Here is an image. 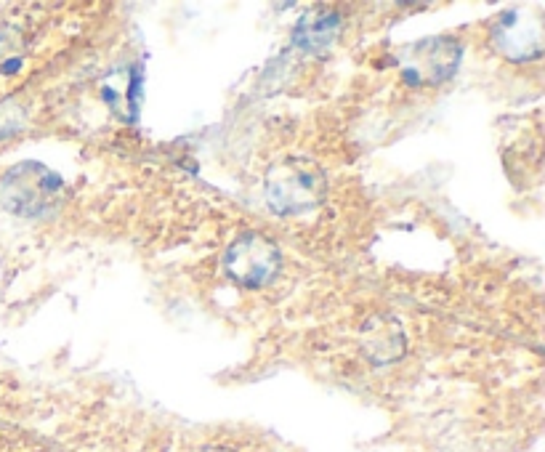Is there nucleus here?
<instances>
[{"mask_svg":"<svg viewBox=\"0 0 545 452\" xmlns=\"http://www.w3.org/2000/svg\"><path fill=\"white\" fill-rule=\"evenodd\" d=\"M64 184L51 168L40 163H22L0 181V205L24 219H40L62 203Z\"/></svg>","mask_w":545,"mask_h":452,"instance_id":"f257e3e1","label":"nucleus"},{"mask_svg":"<svg viewBox=\"0 0 545 452\" xmlns=\"http://www.w3.org/2000/svg\"><path fill=\"white\" fill-rule=\"evenodd\" d=\"M325 197V176L306 160H285L266 176V200L282 216L312 211Z\"/></svg>","mask_w":545,"mask_h":452,"instance_id":"f03ea898","label":"nucleus"},{"mask_svg":"<svg viewBox=\"0 0 545 452\" xmlns=\"http://www.w3.org/2000/svg\"><path fill=\"white\" fill-rule=\"evenodd\" d=\"M463 48L452 38H429L402 48L397 67L410 86H436L450 80L460 67Z\"/></svg>","mask_w":545,"mask_h":452,"instance_id":"7ed1b4c3","label":"nucleus"},{"mask_svg":"<svg viewBox=\"0 0 545 452\" xmlns=\"http://www.w3.org/2000/svg\"><path fill=\"white\" fill-rule=\"evenodd\" d=\"M224 266L226 274L242 288H264L280 274L282 256L277 242L258 232H245L229 245Z\"/></svg>","mask_w":545,"mask_h":452,"instance_id":"20e7f679","label":"nucleus"},{"mask_svg":"<svg viewBox=\"0 0 545 452\" xmlns=\"http://www.w3.org/2000/svg\"><path fill=\"white\" fill-rule=\"evenodd\" d=\"M492 40L500 54L511 62H532L543 54V24L530 11H506L500 16Z\"/></svg>","mask_w":545,"mask_h":452,"instance_id":"39448f33","label":"nucleus"},{"mask_svg":"<svg viewBox=\"0 0 545 452\" xmlns=\"http://www.w3.org/2000/svg\"><path fill=\"white\" fill-rule=\"evenodd\" d=\"M341 35V16L335 11H306L293 30V43L304 54H325Z\"/></svg>","mask_w":545,"mask_h":452,"instance_id":"423d86ee","label":"nucleus"},{"mask_svg":"<svg viewBox=\"0 0 545 452\" xmlns=\"http://www.w3.org/2000/svg\"><path fill=\"white\" fill-rule=\"evenodd\" d=\"M24 59L22 40L19 35L11 30L0 32V75H8V72L19 70V64Z\"/></svg>","mask_w":545,"mask_h":452,"instance_id":"0eeeda50","label":"nucleus"},{"mask_svg":"<svg viewBox=\"0 0 545 452\" xmlns=\"http://www.w3.org/2000/svg\"><path fill=\"white\" fill-rule=\"evenodd\" d=\"M200 452H232V450H226V447H205V450Z\"/></svg>","mask_w":545,"mask_h":452,"instance_id":"6e6552de","label":"nucleus"}]
</instances>
